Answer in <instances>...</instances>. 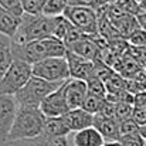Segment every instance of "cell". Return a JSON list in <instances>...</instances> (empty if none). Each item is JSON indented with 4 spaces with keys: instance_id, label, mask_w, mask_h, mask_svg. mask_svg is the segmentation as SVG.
Returning a JSON list of instances; mask_svg holds the SVG:
<instances>
[{
    "instance_id": "obj_14",
    "label": "cell",
    "mask_w": 146,
    "mask_h": 146,
    "mask_svg": "<svg viewBox=\"0 0 146 146\" xmlns=\"http://www.w3.org/2000/svg\"><path fill=\"white\" fill-rule=\"evenodd\" d=\"M7 146H70V142H68L67 136L55 138V136H48L46 133H41L36 138L9 142Z\"/></svg>"
},
{
    "instance_id": "obj_15",
    "label": "cell",
    "mask_w": 146,
    "mask_h": 146,
    "mask_svg": "<svg viewBox=\"0 0 146 146\" xmlns=\"http://www.w3.org/2000/svg\"><path fill=\"white\" fill-rule=\"evenodd\" d=\"M71 142H72V146H104L106 143L104 136L94 126L74 132Z\"/></svg>"
},
{
    "instance_id": "obj_24",
    "label": "cell",
    "mask_w": 146,
    "mask_h": 146,
    "mask_svg": "<svg viewBox=\"0 0 146 146\" xmlns=\"http://www.w3.org/2000/svg\"><path fill=\"white\" fill-rule=\"evenodd\" d=\"M0 6L19 19H21L23 14H24V10H23L20 0H0Z\"/></svg>"
},
{
    "instance_id": "obj_20",
    "label": "cell",
    "mask_w": 146,
    "mask_h": 146,
    "mask_svg": "<svg viewBox=\"0 0 146 146\" xmlns=\"http://www.w3.org/2000/svg\"><path fill=\"white\" fill-rule=\"evenodd\" d=\"M68 6H70V0H46L43 14L48 17L62 16Z\"/></svg>"
},
{
    "instance_id": "obj_12",
    "label": "cell",
    "mask_w": 146,
    "mask_h": 146,
    "mask_svg": "<svg viewBox=\"0 0 146 146\" xmlns=\"http://www.w3.org/2000/svg\"><path fill=\"white\" fill-rule=\"evenodd\" d=\"M94 128L104 136L105 142H119V122L115 118H108L102 115H95Z\"/></svg>"
},
{
    "instance_id": "obj_2",
    "label": "cell",
    "mask_w": 146,
    "mask_h": 146,
    "mask_svg": "<svg viewBox=\"0 0 146 146\" xmlns=\"http://www.w3.org/2000/svg\"><path fill=\"white\" fill-rule=\"evenodd\" d=\"M47 116L41 112L40 106L20 105L16 113L9 142H16L21 139L36 138L43 133Z\"/></svg>"
},
{
    "instance_id": "obj_29",
    "label": "cell",
    "mask_w": 146,
    "mask_h": 146,
    "mask_svg": "<svg viewBox=\"0 0 146 146\" xmlns=\"http://www.w3.org/2000/svg\"><path fill=\"white\" fill-rule=\"evenodd\" d=\"M136 20H138V23H139V27L143 29V30L146 31V13L145 11L139 13V14L136 16Z\"/></svg>"
},
{
    "instance_id": "obj_3",
    "label": "cell",
    "mask_w": 146,
    "mask_h": 146,
    "mask_svg": "<svg viewBox=\"0 0 146 146\" xmlns=\"http://www.w3.org/2000/svg\"><path fill=\"white\" fill-rule=\"evenodd\" d=\"M54 19L44 14H30L24 13L20 19V26L13 37L16 44H27L31 41H38L52 37Z\"/></svg>"
},
{
    "instance_id": "obj_16",
    "label": "cell",
    "mask_w": 146,
    "mask_h": 146,
    "mask_svg": "<svg viewBox=\"0 0 146 146\" xmlns=\"http://www.w3.org/2000/svg\"><path fill=\"white\" fill-rule=\"evenodd\" d=\"M13 38L0 33V78L13 64Z\"/></svg>"
},
{
    "instance_id": "obj_1",
    "label": "cell",
    "mask_w": 146,
    "mask_h": 146,
    "mask_svg": "<svg viewBox=\"0 0 146 146\" xmlns=\"http://www.w3.org/2000/svg\"><path fill=\"white\" fill-rule=\"evenodd\" d=\"M68 52L65 43L57 37H48L38 41H31L27 44L13 43L14 60L24 61L30 65L40 62L46 58H64Z\"/></svg>"
},
{
    "instance_id": "obj_31",
    "label": "cell",
    "mask_w": 146,
    "mask_h": 146,
    "mask_svg": "<svg viewBox=\"0 0 146 146\" xmlns=\"http://www.w3.org/2000/svg\"><path fill=\"white\" fill-rule=\"evenodd\" d=\"M141 9H142V11L146 13V0H143V1L141 3Z\"/></svg>"
},
{
    "instance_id": "obj_6",
    "label": "cell",
    "mask_w": 146,
    "mask_h": 146,
    "mask_svg": "<svg viewBox=\"0 0 146 146\" xmlns=\"http://www.w3.org/2000/svg\"><path fill=\"white\" fill-rule=\"evenodd\" d=\"M65 19H68L77 29H80L87 36L98 37V16L95 9L87 7V6H72L70 4L67 10L62 14Z\"/></svg>"
},
{
    "instance_id": "obj_21",
    "label": "cell",
    "mask_w": 146,
    "mask_h": 146,
    "mask_svg": "<svg viewBox=\"0 0 146 146\" xmlns=\"http://www.w3.org/2000/svg\"><path fill=\"white\" fill-rule=\"evenodd\" d=\"M105 102H106V98H101L98 95H94V94L88 92V95H87L84 104H82V109H85L87 112H90L92 115H98L102 111Z\"/></svg>"
},
{
    "instance_id": "obj_30",
    "label": "cell",
    "mask_w": 146,
    "mask_h": 146,
    "mask_svg": "<svg viewBox=\"0 0 146 146\" xmlns=\"http://www.w3.org/2000/svg\"><path fill=\"white\" fill-rule=\"evenodd\" d=\"M139 133L142 135V138L146 141V125H143V126H141V129H139Z\"/></svg>"
},
{
    "instance_id": "obj_7",
    "label": "cell",
    "mask_w": 146,
    "mask_h": 146,
    "mask_svg": "<svg viewBox=\"0 0 146 146\" xmlns=\"http://www.w3.org/2000/svg\"><path fill=\"white\" fill-rule=\"evenodd\" d=\"M33 75L52 82H64L71 78L67 58H46L33 65Z\"/></svg>"
},
{
    "instance_id": "obj_18",
    "label": "cell",
    "mask_w": 146,
    "mask_h": 146,
    "mask_svg": "<svg viewBox=\"0 0 146 146\" xmlns=\"http://www.w3.org/2000/svg\"><path fill=\"white\" fill-rule=\"evenodd\" d=\"M19 26H20V19L13 16L11 13H9L6 9L0 6V33L13 38Z\"/></svg>"
},
{
    "instance_id": "obj_13",
    "label": "cell",
    "mask_w": 146,
    "mask_h": 146,
    "mask_svg": "<svg viewBox=\"0 0 146 146\" xmlns=\"http://www.w3.org/2000/svg\"><path fill=\"white\" fill-rule=\"evenodd\" d=\"M94 118H95V115L87 112L82 108L71 109L68 113L64 115V119L71 132H78V131L94 126Z\"/></svg>"
},
{
    "instance_id": "obj_10",
    "label": "cell",
    "mask_w": 146,
    "mask_h": 146,
    "mask_svg": "<svg viewBox=\"0 0 146 146\" xmlns=\"http://www.w3.org/2000/svg\"><path fill=\"white\" fill-rule=\"evenodd\" d=\"M65 58L68 61L71 78L88 81L95 75V62L94 61L87 60L84 57H80V55H77L71 51L67 52Z\"/></svg>"
},
{
    "instance_id": "obj_28",
    "label": "cell",
    "mask_w": 146,
    "mask_h": 146,
    "mask_svg": "<svg viewBox=\"0 0 146 146\" xmlns=\"http://www.w3.org/2000/svg\"><path fill=\"white\" fill-rule=\"evenodd\" d=\"M139 126H143L146 125V109H139V108H135L133 111V116H132Z\"/></svg>"
},
{
    "instance_id": "obj_11",
    "label": "cell",
    "mask_w": 146,
    "mask_h": 146,
    "mask_svg": "<svg viewBox=\"0 0 146 146\" xmlns=\"http://www.w3.org/2000/svg\"><path fill=\"white\" fill-rule=\"evenodd\" d=\"M87 95H88L87 81L70 78L65 82V98H67L70 109L82 108V104H84Z\"/></svg>"
},
{
    "instance_id": "obj_17",
    "label": "cell",
    "mask_w": 146,
    "mask_h": 146,
    "mask_svg": "<svg viewBox=\"0 0 146 146\" xmlns=\"http://www.w3.org/2000/svg\"><path fill=\"white\" fill-rule=\"evenodd\" d=\"M70 128L64 119V116H57V118H47L46 123H44V129L43 133L48 135V136H55V138H61V136H68L70 133Z\"/></svg>"
},
{
    "instance_id": "obj_33",
    "label": "cell",
    "mask_w": 146,
    "mask_h": 146,
    "mask_svg": "<svg viewBox=\"0 0 146 146\" xmlns=\"http://www.w3.org/2000/svg\"><path fill=\"white\" fill-rule=\"evenodd\" d=\"M145 146H146V145H145Z\"/></svg>"
},
{
    "instance_id": "obj_4",
    "label": "cell",
    "mask_w": 146,
    "mask_h": 146,
    "mask_svg": "<svg viewBox=\"0 0 146 146\" xmlns=\"http://www.w3.org/2000/svg\"><path fill=\"white\" fill-rule=\"evenodd\" d=\"M65 82V81H64ZM64 82H52V81H46L43 78H38L33 75L27 84L16 94V98L20 105H29V106H40L41 102L57 91Z\"/></svg>"
},
{
    "instance_id": "obj_5",
    "label": "cell",
    "mask_w": 146,
    "mask_h": 146,
    "mask_svg": "<svg viewBox=\"0 0 146 146\" xmlns=\"http://www.w3.org/2000/svg\"><path fill=\"white\" fill-rule=\"evenodd\" d=\"M33 77V65L14 60L10 68L0 78V97L1 95H16Z\"/></svg>"
},
{
    "instance_id": "obj_27",
    "label": "cell",
    "mask_w": 146,
    "mask_h": 146,
    "mask_svg": "<svg viewBox=\"0 0 146 146\" xmlns=\"http://www.w3.org/2000/svg\"><path fill=\"white\" fill-rule=\"evenodd\" d=\"M129 44L135 46V47H146V31L143 29H138L136 31H133L129 38L126 40Z\"/></svg>"
},
{
    "instance_id": "obj_23",
    "label": "cell",
    "mask_w": 146,
    "mask_h": 146,
    "mask_svg": "<svg viewBox=\"0 0 146 146\" xmlns=\"http://www.w3.org/2000/svg\"><path fill=\"white\" fill-rule=\"evenodd\" d=\"M24 13L30 14H43L46 0H20Z\"/></svg>"
},
{
    "instance_id": "obj_19",
    "label": "cell",
    "mask_w": 146,
    "mask_h": 146,
    "mask_svg": "<svg viewBox=\"0 0 146 146\" xmlns=\"http://www.w3.org/2000/svg\"><path fill=\"white\" fill-rule=\"evenodd\" d=\"M112 23H113L115 29L118 30V33L121 34V37H123L125 40H128L129 36L139 29V23L136 20V16H131V14H125L123 17L113 20Z\"/></svg>"
},
{
    "instance_id": "obj_26",
    "label": "cell",
    "mask_w": 146,
    "mask_h": 146,
    "mask_svg": "<svg viewBox=\"0 0 146 146\" xmlns=\"http://www.w3.org/2000/svg\"><path fill=\"white\" fill-rule=\"evenodd\" d=\"M119 143L122 146H145L146 141L142 138L141 133H135V135H125L119 138Z\"/></svg>"
},
{
    "instance_id": "obj_32",
    "label": "cell",
    "mask_w": 146,
    "mask_h": 146,
    "mask_svg": "<svg viewBox=\"0 0 146 146\" xmlns=\"http://www.w3.org/2000/svg\"><path fill=\"white\" fill-rule=\"evenodd\" d=\"M136 1H138V3H139V4H141V3H142V1H143V0H136Z\"/></svg>"
},
{
    "instance_id": "obj_8",
    "label": "cell",
    "mask_w": 146,
    "mask_h": 146,
    "mask_svg": "<svg viewBox=\"0 0 146 146\" xmlns=\"http://www.w3.org/2000/svg\"><path fill=\"white\" fill-rule=\"evenodd\" d=\"M19 101L16 95L0 97V146H7L11 126L19 111Z\"/></svg>"
},
{
    "instance_id": "obj_9",
    "label": "cell",
    "mask_w": 146,
    "mask_h": 146,
    "mask_svg": "<svg viewBox=\"0 0 146 146\" xmlns=\"http://www.w3.org/2000/svg\"><path fill=\"white\" fill-rule=\"evenodd\" d=\"M65 82L57 91H54L52 94H50L48 97L41 102L40 109H41V112L47 118L64 116L65 113H68L71 111L70 106H68L67 98H65Z\"/></svg>"
},
{
    "instance_id": "obj_22",
    "label": "cell",
    "mask_w": 146,
    "mask_h": 146,
    "mask_svg": "<svg viewBox=\"0 0 146 146\" xmlns=\"http://www.w3.org/2000/svg\"><path fill=\"white\" fill-rule=\"evenodd\" d=\"M87 85H88V92L90 94H94L98 95L101 98H106L108 95V90H106V85L104 81H101L97 75H94L91 80L87 81Z\"/></svg>"
},
{
    "instance_id": "obj_25",
    "label": "cell",
    "mask_w": 146,
    "mask_h": 146,
    "mask_svg": "<svg viewBox=\"0 0 146 146\" xmlns=\"http://www.w3.org/2000/svg\"><path fill=\"white\" fill-rule=\"evenodd\" d=\"M139 129H141V126L138 125V122H136L133 118L119 122V132H121V136L139 133Z\"/></svg>"
}]
</instances>
